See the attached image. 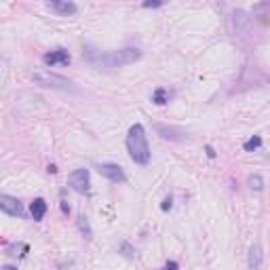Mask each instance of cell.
Masks as SVG:
<instances>
[{"instance_id": "6da1fadb", "label": "cell", "mask_w": 270, "mask_h": 270, "mask_svg": "<svg viewBox=\"0 0 270 270\" xmlns=\"http://www.w3.org/2000/svg\"><path fill=\"white\" fill-rule=\"evenodd\" d=\"M87 59L95 66H104V68H119V66H129L135 64L137 59H141V51L135 49V47H127V49H121L116 53H110V55H102L100 51L95 49H87L85 51Z\"/></svg>"}, {"instance_id": "7a4b0ae2", "label": "cell", "mask_w": 270, "mask_h": 270, "mask_svg": "<svg viewBox=\"0 0 270 270\" xmlns=\"http://www.w3.org/2000/svg\"><path fill=\"white\" fill-rule=\"evenodd\" d=\"M127 150L133 163L137 165H148L150 163V146L146 137V129L139 123L131 125V129L127 133Z\"/></svg>"}, {"instance_id": "3957f363", "label": "cell", "mask_w": 270, "mask_h": 270, "mask_svg": "<svg viewBox=\"0 0 270 270\" xmlns=\"http://www.w3.org/2000/svg\"><path fill=\"white\" fill-rule=\"evenodd\" d=\"M32 78L38 83L40 87H47V89H59V91H76V87L72 80H68L66 76H59V74H53L49 70H36L32 72Z\"/></svg>"}, {"instance_id": "277c9868", "label": "cell", "mask_w": 270, "mask_h": 270, "mask_svg": "<svg viewBox=\"0 0 270 270\" xmlns=\"http://www.w3.org/2000/svg\"><path fill=\"white\" fill-rule=\"evenodd\" d=\"M68 184L72 190H76L80 194L89 192V186H91V175H89V169H76L72 171L70 177H68Z\"/></svg>"}, {"instance_id": "5b68a950", "label": "cell", "mask_w": 270, "mask_h": 270, "mask_svg": "<svg viewBox=\"0 0 270 270\" xmlns=\"http://www.w3.org/2000/svg\"><path fill=\"white\" fill-rule=\"evenodd\" d=\"M0 211H4L11 218H23V213H25L21 201L11 194H0Z\"/></svg>"}, {"instance_id": "8992f818", "label": "cell", "mask_w": 270, "mask_h": 270, "mask_svg": "<svg viewBox=\"0 0 270 270\" xmlns=\"http://www.w3.org/2000/svg\"><path fill=\"white\" fill-rule=\"evenodd\" d=\"M97 171L106 177V179H110V182L114 184H125L127 182V175H125V171L121 165H114V163H104L97 167Z\"/></svg>"}, {"instance_id": "52a82bcc", "label": "cell", "mask_w": 270, "mask_h": 270, "mask_svg": "<svg viewBox=\"0 0 270 270\" xmlns=\"http://www.w3.org/2000/svg\"><path fill=\"white\" fill-rule=\"evenodd\" d=\"M42 61H44V66H49V68L57 66V64L68 66L70 61H72V57H70V53H68L66 49H55V51L44 53V55H42Z\"/></svg>"}, {"instance_id": "ba28073f", "label": "cell", "mask_w": 270, "mask_h": 270, "mask_svg": "<svg viewBox=\"0 0 270 270\" xmlns=\"http://www.w3.org/2000/svg\"><path fill=\"white\" fill-rule=\"evenodd\" d=\"M47 6L59 15H76L78 13V6L74 2H64V0H51Z\"/></svg>"}, {"instance_id": "9c48e42d", "label": "cell", "mask_w": 270, "mask_h": 270, "mask_svg": "<svg viewBox=\"0 0 270 270\" xmlns=\"http://www.w3.org/2000/svg\"><path fill=\"white\" fill-rule=\"evenodd\" d=\"M262 245L260 243H254V245L249 247V260H247V264H249V270H260V266H262Z\"/></svg>"}, {"instance_id": "30bf717a", "label": "cell", "mask_w": 270, "mask_h": 270, "mask_svg": "<svg viewBox=\"0 0 270 270\" xmlns=\"http://www.w3.org/2000/svg\"><path fill=\"white\" fill-rule=\"evenodd\" d=\"M30 213L36 222H40L44 218V213H47V201L44 199H34L32 205H30Z\"/></svg>"}, {"instance_id": "8fae6325", "label": "cell", "mask_w": 270, "mask_h": 270, "mask_svg": "<svg viewBox=\"0 0 270 270\" xmlns=\"http://www.w3.org/2000/svg\"><path fill=\"white\" fill-rule=\"evenodd\" d=\"M232 32H243L245 30V25L249 23V17L245 11H235L232 13Z\"/></svg>"}, {"instance_id": "7c38bea8", "label": "cell", "mask_w": 270, "mask_h": 270, "mask_svg": "<svg viewBox=\"0 0 270 270\" xmlns=\"http://www.w3.org/2000/svg\"><path fill=\"white\" fill-rule=\"evenodd\" d=\"M76 226H78L80 235H83L85 239H93V230H91V224H89V218H87V215H78Z\"/></svg>"}, {"instance_id": "4fadbf2b", "label": "cell", "mask_w": 270, "mask_h": 270, "mask_svg": "<svg viewBox=\"0 0 270 270\" xmlns=\"http://www.w3.org/2000/svg\"><path fill=\"white\" fill-rule=\"evenodd\" d=\"M247 184H249L251 190H256V192H262V190H264V177L260 175V173L249 175V177H247Z\"/></svg>"}, {"instance_id": "5bb4252c", "label": "cell", "mask_w": 270, "mask_h": 270, "mask_svg": "<svg viewBox=\"0 0 270 270\" xmlns=\"http://www.w3.org/2000/svg\"><path fill=\"white\" fill-rule=\"evenodd\" d=\"M169 97H171V93L167 91V89H156V91L152 93V102H154L156 106H165L169 102Z\"/></svg>"}, {"instance_id": "9a60e30c", "label": "cell", "mask_w": 270, "mask_h": 270, "mask_svg": "<svg viewBox=\"0 0 270 270\" xmlns=\"http://www.w3.org/2000/svg\"><path fill=\"white\" fill-rule=\"evenodd\" d=\"M260 146H262V137H260V135H254V137H249L245 143H243L245 152H254V150H258Z\"/></svg>"}, {"instance_id": "2e32d148", "label": "cell", "mask_w": 270, "mask_h": 270, "mask_svg": "<svg viewBox=\"0 0 270 270\" xmlns=\"http://www.w3.org/2000/svg\"><path fill=\"white\" fill-rule=\"evenodd\" d=\"M171 207H173V199H171V196H167V199L163 201V205H160V209H163V211H169Z\"/></svg>"}, {"instance_id": "e0dca14e", "label": "cell", "mask_w": 270, "mask_h": 270, "mask_svg": "<svg viewBox=\"0 0 270 270\" xmlns=\"http://www.w3.org/2000/svg\"><path fill=\"white\" fill-rule=\"evenodd\" d=\"M163 270H179V264L171 260V262H167V264H165V268H163Z\"/></svg>"}, {"instance_id": "ac0fdd59", "label": "cell", "mask_w": 270, "mask_h": 270, "mask_svg": "<svg viewBox=\"0 0 270 270\" xmlns=\"http://www.w3.org/2000/svg\"><path fill=\"white\" fill-rule=\"evenodd\" d=\"M163 6V2H143V8H158Z\"/></svg>"}, {"instance_id": "d6986e66", "label": "cell", "mask_w": 270, "mask_h": 270, "mask_svg": "<svg viewBox=\"0 0 270 270\" xmlns=\"http://www.w3.org/2000/svg\"><path fill=\"white\" fill-rule=\"evenodd\" d=\"M61 211H64V215H68V213H70V207L66 205V201H61Z\"/></svg>"}, {"instance_id": "ffe728a7", "label": "cell", "mask_w": 270, "mask_h": 270, "mask_svg": "<svg viewBox=\"0 0 270 270\" xmlns=\"http://www.w3.org/2000/svg\"><path fill=\"white\" fill-rule=\"evenodd\" d=\"M207 154H209V158H213V156H215V150H213L211 146H207Z\"/></svg>"}, {"instance_id": "44dd1931", "label": "cell", "mask_w": 270, "mask_h": 270, "mask_svg": "<svg viewBox=\"0 0 270 270\" xmlns=\"http://www.w3.org/2000/svg\"><path fill=\"white\" fill-rule=\"evenodd\" d=\"M0 270H15L13 266H4V268H0Z\"/></svg>"}]
</instances>
